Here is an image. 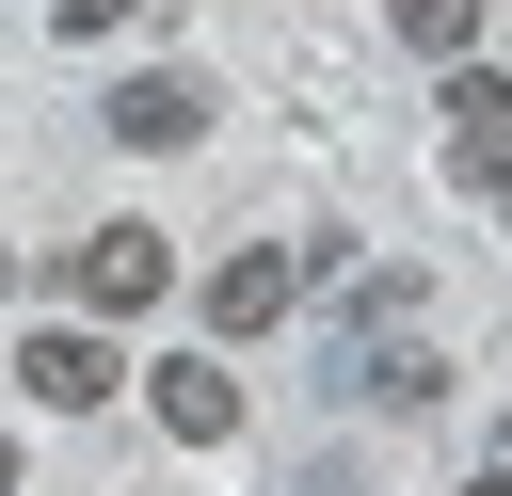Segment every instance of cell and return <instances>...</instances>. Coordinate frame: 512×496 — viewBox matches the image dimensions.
I'll return each instance as SVG.
<instances>
[{
  "label": "cell",
  "mask_w": 512,
  "mask_h": 496,
  "mask_svg": "<svg viewBox=\"0 0 512 496\" xmlns=\"http://www.w3.org/2000/svg\"><path fill=\"white\" fill-rule=\"evenodd\" d=\"M64 288H80L96 320H128V304H160V288H176V256H160V224H96V240L64 256Z\"/></svg>",
  "instance_id": "6da1fadb"
},
{
  "label": "cell",
  "mask_w": 512,
  "mask_h": 496,
  "mask_svg": "<svg viewBox=\"0 0 512 496\" xmlns=\"http://www.w3.org/2000/svg\"><path fill=\"white\" fill-rule=\"evenodd\" d=\"M448 160H464V176H480V192H496V176H512V80H496V64H480V48H464V64H448Z\"/></svg>",
  "instance_id": "7a4b0ae2"
},
{
  "label": "cell",
  "mask_w": 512,
  "mask_h": 496,
  "mask_svg": "<svg viewBox=\"0 0 512 496\" xmlns=\"http://www.w3.org/2000/svg\"><path fill=\"white\" fill-rule=\"evenodd\" d=\"M112 144H208V80H192V64H144V80L112 96Z\"/></svg>",
  "instance_id": "3957f363"
},
{
  "label": "cell",
  "mask_w": 512,
  "mask_h": 496,
  "mask_svg": "<svg viewBox=\"0 0 512 496\" xmlns=\"http://www.w3.org/2000/svg\"><path fill=\"white\" fill-rule=\"evenodd\" d=\"M144 400H160V432H176V448H224V432H240V384H224V352H176Z\"/></svg>",
  "instance_id": "277c9868"
},
{
  "label": "cell",
  "mask_w": 512,
  "mask_h": 496,
  "mask_svg": "<svg viewBox=\"0 0 512 496\" xmlns=\"http://www.w3.org/2000/svg\"><path fill=\"white\" fill-rule=\"evenodd\" d=\"M288 288H304V256H224V272H208V336H272Z\"/></svg>",
  "instance_id": "5b68a950"
},
{
  "label": "cell",
  "mask_w": 512,
  "mask_h": 496,
  "mask_svg": "<svg viewBox=\"0 0 512 496\" xmlns=\"http://www.w3.org/2000/svg\"><path fill=\"white\" fill-rule=\"evenodd\" d=\"M16 384H32V400H64V416H80V400H112V352H96V336H80V320H48V336H32V352H16Z\"/></svg>",
  "instance_id": "8992f818"
},
{
  "label": "cell",
  "mask_w": 512,
  "mask_h": 496,
  "mask_svg": "<svg viewBox=\"0 0 512 496\" xmlns=\"http://www.w3.org/2000/svg\"><path fill=\"white\" fill-rule=\"evenodd\" d=\"M384 32H400L416 64H464V48H480V0H384Z\"/></svg>",
  "instance_id": "52a82bcc"
},
{
  "label": "cell",
  "mask_w": 512,
  "mask_h": 496,
  "mask_svg": "<svg viewBox=\"0 0 512 496\" xmlns=\"http://www.w3.org/2000/svg\"><path fill=\"white\" fill-rule=\"evenodd\" d=\"M128 16H144V0H64V32H128Z\"/></svg>",
  "instance_id": "ba28073f"
},
{
  "label": "cell",
  "mask_w": 512,
  "mask_h": 496,
  "mask_svg": "<svg viewBox=\"0 0 512 496\" xmlns=\"http://www.w3.org/2000/svg\"><path fill=\"white\" fill-rule=\"evenodd\" d=\"M0 496H16V448H0Z\"/></svg>",
  "instance_id": "9c48e42d"
},
{
  "label": "cell",
  "mask_w": 512,
  "mask_h": 496,
  "mask_svg": "<svg viewBox=\"0 0 512 496\" xmlns=\"http://www.w3.org/2000/svg\"><path fill=\"white\" fill-rule=\"evenodd\" d=\"M464 496H512V480H464Z\"/></svg>",
  "instance_id": "30bf717a"
},
{
  "label": "cell",
  "mask_w": 512,
  "mask_h": 496,
  "mask_svg": "<svg viewBox=\"0 0 512 496\" xmlns=\"http://www.w3.org/2000/svg\"><path fill=\"white\" fill-rule=\"evenodd\" d=\"M0 288H16V256H0Z\"/></svg>",
  "instance_id": "8fae6325"
},
{
  "label": "cell",
  "mask_w": 512,
  "mask_h": 496,
  "mask_svg": "<svg viewBox=\"0 0 512 496\" xmlns=\"http://www.w3.org/2000/svg\"><path fill=\"white\" fill-rule=\"evenodd\" d=\"M496 192H512V176H496Z\"/></svg>",
  "instance_id": "7c38bea8"
}]
</instances>
